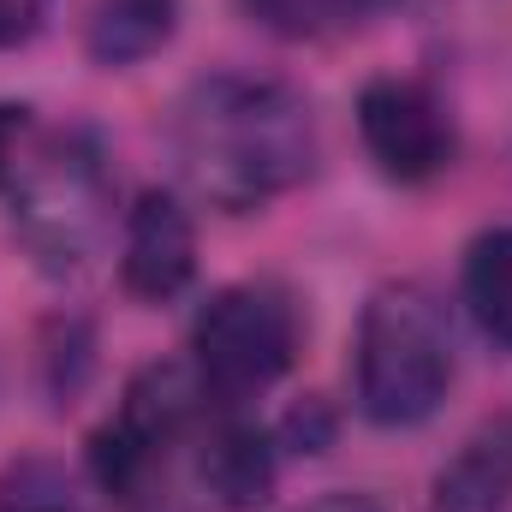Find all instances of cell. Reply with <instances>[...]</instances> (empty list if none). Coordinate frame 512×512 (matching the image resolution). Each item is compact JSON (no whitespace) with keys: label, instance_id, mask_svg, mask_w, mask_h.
<instances>
[{"label":"cell","instance_id":"1","mask_svg":"<svg viewBox=\"0 0 512 512\" xmlns=\"http://www.w3.org/2000/svg\"><path fill=\"white\" fill-rule=\"evenodd\" d=\"M173 161L203 203L227 215L268 209L316 167L310 102L292 84L256 72L197 78L173 114Z\"/></svg>","mask_w":512,"mask_h":512},{"label":"cell","instance_id":"2","mask_svg":"<svg viewBox=\"0 0 512 512\" xmlns=\"http://www.w3.org/2000/svg\"><path fill=\"white\" fill-rule=\"evenodd\" d=\"M0 191L18 245L42 274H78L114 233V179L84 131H54L24 143Z\"/></svg>","mask_w":512,"mask_h":512},{"label":"cell","instance_id":"3","mask_svg":"<svg viewBox=\"0 0 512 512\" xmlns=\"http://www.w3.org/2000/svg\"><path fill=\"white\" fill-rule=\"evenodd\" d=\"M352 364H358V411L376 429L429 423L453 387V334L441 304L411 280L382 286L358 316Z\"/></svg>","mask_w":512,"mask_h":512},{"label":"cell","instance_id":"4","mask_svg":"<svg viewBox=\"0 0 512 512\" xmlns=\"http://www.w3.org/2000/svg\"><path fill=\"white\" fill-rule=\"evenodd\" d=\"M298 358V304L268 286L239 280L221 286L191 328V370L215 405H245L280 382Z\"/></svg>","mask_w":512,"mask_h":512},{"label":"cell","instance_id":"5","mask_svg":"<svg viewBox=\"0 0 512 512\" xmlns=\"http://www.w3.org/2000/svg\"><path fill=\"white\" fill-rule=\"evenodd\" d=\"M209 405L215 399L203 393L191 364H155V370H143L126 387L114 423L90 447V465H96L102 489L120 495V501H143L155 489V477L167 471L173 447H185L197 435V423L209 417Z\"/></svg>","mask_w":512,"mask_h":512},{"label":"cell","instance_id":"6","mask_svg":"<svg viewBox=\"0 0 512 512\" xmlns=\"http://www.w3.org/2000/svg\"><path fill=\"white\" fill-rule=\"evenodd\" d=\"M358 131L370 161L399 185H423L453 161V120L417 78H370L358 90Z\"/></svg>","mask_w":512,"mask_h":512},{"label":"cell","instance_id":"7","mask_svg":"<svg viewBox=\"0 0 512 512\" xmlns=\"http://www.w3.org/2000/svg\"><path fill=\"white\" fill-rule=\"evenodd\" d=\"M197 274V227L179 209L173 191H143L126 209V239H120V280L131 298L167 304L191 286Z\"/></svg>","mask_w":512,"mask_h":512},{"label":"cell","instance_id":"8","mask_svg":"<svg viewBox=\"0 0 512 512\" xmlns=\"http://www.w3.org/2000/svg\"><path fill=\"white\" fill-rule=\"evenodd\" d=\"M274 435L239 417V405H209L203 441H197V483L227 512H251L274 495Z\"/></svg>","mask_w":512,"mask_h":512},{"label":"cell","instance_id":"9","mask_svg":"<svg viewBox=\"0 0 512 512\" xmlns=\"http://www.w3.org/2000/svg\"><path fill=\"white\" fill-rule=\"evenodd\" d=\"M429 512H512V411L489 417L435 471Z\"/></svg>","mask_w":512,"mask_h":512},{"label":"cell","instance_id":"10","mask_svg":"<svg viewBox=\"0 0 512 512\" xmlns=\"http://www.w3.org/2000/svg\"><path fill=\"white\" fill-rule=\"evenodd\" d=\"M179 24V0H96L84 24V48L96 66H137L167 48Z\"/></svg>","mask_w":512,"mask_h":512},{"label":"cell","instance_id":"11","mask_svg":"<svg viewBox=\"0 0 512 512\" xmlns=\"http://www.w3.org/2000/svg\"><path fill=\"white\" fill-rule=\"evenodd\" d=\"M465 310L477 322V334L489 346L512 352V227H495L483 233L471 251H465Z\"/></svg>","mask_w":512,"mask_h":512},{"label":"cell","instance_id":"12","mask_svg":"<svg viewBox=\"0 0 512 512\" xmlns=\"http://www.w3.org/2000/svg\"><path fill=\"white\" fill-rule=\"evenodd\" d=\"M239 6H245L251 24L286 36V42H316V36H340L352 24L382 18L399 0H239Z\"/></svg>","mask_w":512,"mask_h":512},{"label":"cell","instance_id":"13","mask_svg":"<svg viewBox=\"0 0 512 512\" xmlns=\"http://www.w3.org/2000/svg\"><path fill=\"white\" fill-rule=\"evenodd\" d=\"M48 12H54V0H0V54L24 48L48 24Z\"/></svg>","mask_w":512,"mask_h":512},{"label":"cell","instance_id":"14","mask_svg":"<svg viewBox=\"0 0 512 512\" xmlns=\"http://www.w3.org/2000/svg\"><path fill=\"white\" fill-rule=\"evenodd\" d=\"M328 411L316 405V399H304L292 417H286V447H298V453H322V441H328Z\"/></svg>","mask_w":512,"mask_h":512},{"label":"cell","instance_id":"15","mask_svg":"<svg viewBox=\"0 0 512 512\" xmlns=\"http://www.w3.org/2000/svg\"><path fill=\"white\" fill-rule=\"evenodd\" d=\"M18 149H24V114L0 102V185H6V173H12V161H18Z\"/></svg>","mask_w":512,"mask_h":512},{"label":"cell","instance_id":"16","mask_svg":"<svg viewBox=\"0 0 512 512\" xmlns=\"http://www.w3.org/2000/svg\"><path fill=\"white\" fill-rule=\"evenodd\" d=\"M0 512H72L60 495H42V489H18V495H0Z\"/></svg>","mask_w":512,"mask_h":512},{"label":"cell","instance_id":"17","mask_svg":"<svg viewBox=\"0 0 512 512\" xmlns=\"http://www.w3.org/2000/svg\"><path fill=\"white\" fill-rule=\"evenodd\" d=\"M304 512H382L370 495H352V489H340V495H322V501H310Z\"/></svg>","mask_w":512,"mask_h":512}]
</instances>
